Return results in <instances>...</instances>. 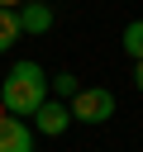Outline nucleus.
Here are the masks:
<instances>
[{
  "mask_svg": "<svg viewBox=\"0 0 143 152\" xmlns=\"http://www.w3.org/2000/svg\"><path fill=\"white\" fill-rule=\"evenodd\" d=\"M43 100H48V71H43L33 57H19V62L5 71V81H0V104H5V114L29 119Z\"/></svg>",
  "mask_w": 143,
  "mask_h": 152,
  "instance_id": "obj_1",
  "label": "nucleus"
},
{
  "mask_svg": "<svg viewBox=\"0 0 143 152\" xmlns=\"http://www.w3.org/2000/svg\"><path fill=\"white\" fill-rule=\"evenodd\" d=\"M67 109H72V124H105L114 114V90L110 86H81Z\"/></svg>",
  "mask_w": 143,
  "mask_h": 152,
  "instance_id": "obj_2",
  "label": "nucleus"
},
{
  "mask_svg": "<svg viewBox=\"0 0 143 152\" xmlns=\"http://www.w3.org/2000/svg\"><path fill=\"white\" fill-rule=\"evenodd\" d=\"M29 119H33V133H43V138H62V133H67V124H72V109H67V100L48 95Z\"/></svg>",
  "mask_w": 143,
  "mask_h": 152,
  "instance_id": "obj_3",
  "label": "nucleus"
},
{
  "mask_svg": "<svg viewBox=\"0 0 143 152\" xmlns=\"http://www.w3.org/2000/svg\"><path fill=\"white\" fill-rule=\"evenodd\" d=\"M14 19H19V33H52V24H57L52 5H43V0H24V5H14Z\"/></svg>",
  "mask_w": 143,
  "mask_h": 152,
  "instance_id": "obj_4",
  "label": "nucleus"
},
{
  "mask_svg": "<svg viewBox=\"0 0 143 152\" xmlns=\"http://www.w3.org/2000/svg\"><path fill=\"white\" fill-rule=\"evenodd\" d=\"M0 152H38L33 142V128L14 114H0Z\"/></svg>",
  "mask_w": 143,
  "mask_h": 152,
  "instance_id": "obj_5",
  "label": "nucleus"
},
{
  "mask_svg": "<svg viewBox=\"0 0 143 152\" xmlns=\"http://www.w3.org/2000/svg\"><path fill=\"white\" fill-rule=\"evenodd\" d=\"M119 48H124L133 62H143V19H129V24H124V33H119Z\"/></svg>",
  "mask_w": 143,
  "mask_h": 152,
  "instance_id": "obj_6",
  "label": "nucleus"
},
{
  "mask_svg": "<svg viewBox=\"0 0 143 152\" xmlns=\"http://www.w3.org/2000/svg\"><path fill=\"white\" fill-rule=\"evenodd\" d=\"M19 38H24V33H19V19H14V10H10V5H0V57H5V52H10Z\"/></svg>",
  "mask_w": 143,
  "mask_h": 152,
  "instance_id": "obj_7",
  "label": "nucleus"
},
{
  "mask_svg": "<svg viewBox=\"0 0 143 152\" xmlns=\"http://www.w3.org/2000/svg\"><path fill=\"white\" fill-rule=\"evenodd\" d=\"M81 90V81L72 76V71H57V76H48V95H57V100H72Z\"/></svg>",
  "mask_w": 143,
  "mask_h": 152,
  "instance_id": "obj_8",
  "label": "nucleus"
},
{
  "mask_svg": "<svg viewBox=\"0 0 143 152\" xmlns=\"http://www.w3.org/2000/svg\"><path fill=\"white\" fill-rule=\"evenodd\" d=\"M133 86H138V95H143V62H133Z\"/></svg>",
  "mask_w": 143,
  "mask_h": 152,
  "instance_id": "obj_9",
  "label": "nucleus"
},
{
  "mask_svg": "<svg viewBox=\"0 0 143 152\" xmlns=\"http://www.w3.org/2000/svg\"><path fill=\"white\" fill-rule=\"evenodd\" d=\"M0 5H10V10H14V5H24V0H0Z\"/></svg>",
  "mask_w": 143,
  "mask_h": 152,
  "instance_id": "obj_10",
  "label": "nucleus"
},
{
  "mask_svg": "<svg viewBox=\"0 0 143 152\" xmlns=\"http://www.w3.org/2000/svg\"><path fill=\"white\" fill-rule=\"evenodd\" d=\"M0 114H5V104H0Z\"/></svg>",
  "mask_w": 143,
  "mask_h": 152,
  "instance_id": "obj_11",
  "label": "nucleus"
}]
</instances>
